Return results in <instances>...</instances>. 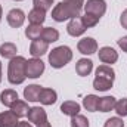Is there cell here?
<instances>
[{
	"instance_id": "cell-1",
	"label": "cell",
	"mask_w": 127,
	"mask_h": 127,
	"mask_svg": "<svg viewBox=\"0 0 127 127\" xmlns=\"http://www.w3.org/2000/svg\"><path fill=\"white\" fill-rule=\"evenodd\" d=\"M25 65H27V59L24 56H15L10 59L9 66H7V80L10 84L16 86V84L24 83V80L27 78Z\"/></svg>"
},
{
	"instance_id": "cell-2",
	"label": "cell",
	"mask_w": 127,
	"mask_h": 127,
	"mask_svg": "<svg viewBox=\"0 0 127 127\" xmlns=\"http://www.w3.org/2000/svg\"><path fill=\"white\" fill-rule=\"evenodd\" d=\"M115 72L109 65H100L96 68V77L93 80V87L99 92H106L112 87Z\"/></svg>"
},
{
	"instance_id": "cell-3",
	"label": "cell",
	"mask_w": 127,
	"mask_h": 127,
	"mask_svg": "<svg viewBox=\"0 0 127 127\" xmlns=\"http://www.w3.org/2000/svg\"><path fill=\"white\" fill-rule=\"evenodd\" d=\"M80 12H81V7L74 6V4L66 3V1H61L52 9V18L56 22H64L66 19H72V18L80 16Z\"/></svg>"
},
{
	"instance_id": "cell-4",
	"label": "cell",
	"mask_w": 127,
	"mask_h": 127,
	"mask_svg": "<svg viewBox=\"0 0 127 127\" xmlns=\"http://www.w3.org/2000/svg\"><path fill=\"white\" fill-rule=\"evenodd\" d=\"M72 59V50L68 46H58L49 53V62L53 68H62Z\"/></svg>"
},
{
	"instance_id": "cell-5",
	"label": "cell",
	"mask_w": 127,
	"mask_h": 127,
	"mask_svg": "<svg viewBox=\"0 0 127 127\" xmlns=\"http://www.w3.org/2000/svg\"><path fill=\"white\" fill-rule=\"evenodd\" d=\"M25 72L28 78H38L44 72V62L40 58H32L27 61L25 65Z\"/></svg>"
},
{
	"instance_id": "cell-6",
	"label": "cell",
	"mask_w": 127,
	"mask_h": 127,
	"mask_svg": "<svg viewBox=\"0 0 127 127\" xmlns=\"http://www.w3.org/2000/svg\"><path fill=\"white\" fill-rule=\"evenodd\" d=\"M83 7H84V13H92L99 18L103 16V13L106 12L105 0H87Z\"/></svg>"
},
{
	"instance_id": "cell-7",
	"label": "cell",
	"mask_w": 127,
	"mask_h": 127,
	"mask_svg": "<svg viewBox=\"0 0 127 127\" xmlns=\"http://www.w3.org/2000/svg\"><path fill=\"white\" fill-rule=\"evenodd\" d=\"M77 49L83 55H93L97 50V43H96V40L93 37H84L78 41Z\"/></svg>"
},
{
	"instance_id": "cell-8",
	"label": "cell",
	"mask_w": 127,
	"mask_h": 127,
	"mask_svg": "<svg viewBox=\"0 0 127 127\" xmlns=\"http://www.w3.org/2000/svg\"><path fill=\"white\" fill-rule=\"evenodd\" d=\"M86 30H87V28L84 27V24H83V21H81L80 16L69 19V22H68V25H66V31H68L69 35H72V37H78V35L84 34Z\"/></svg>"
},
{
	"instance_id": "cell-9",
	"label": "cell",
	"mask_w": 127,
	"mask_h": 127,
	"mask_svg": "<svg viewBox=\"0 0 127 127\" xmlns=\"http://www.w3.org/2000/svg\"><path fill=\"white\" fill-rule=\"evenodd\" d=\"M27 115H28V121H30V123H34L35 126H38V124L47 121V114H46V111H44L43 108H40V106H32V108H30Z\"/></svg>"
},
{
	"instance_id": "cell-10",
	"label": "cell",
	"mask_w": 127,
	"mask_h": 127,
	"mask_svg": "<svg viewBox=\"0 0 127 127\" xmlns=\"http://www.w3.org/2000/svg\"><path fill=\"white\" fill-rule=\"evenodd\" d=\"M6 19H7V24H9L10 27L19 28V27L25 22V13H24L21 9H12V10H9Z\"/></svg>"
},
{
	"instance_id": "cell-11",
	"label": "cell",
	"mask_w": 127,
	"mask_h": 127,
	"mask_svg": "<svg viewBox=\"0 0 127 127\" xmlns=\"http://www.w3.org/2000/svg\"><path fill=\"white\" fill-rule=\"evenodd\" d=\"M99 59L100 62L103 64H115L118 61V53L115 52V49L109 47V46H105L102 49H99Z\"/></svg>"
},
{
	"instance_id": "cell-12",
	"label": "cell",
	"mask_w": 127,
	"mask_h": 127,
	"mask_svg": "<svg viewBox=\"0 0 127 127\" xmlns=\"http://www.w3.org/2000/svg\"><path fill=\"white\" fill-rule=\"evenodd\" d=\"M47 47H49V43H46L44 40H41V38L32 40L31 46H30V53L32 58H40L47 52Z\"/></svg>"
},
{
	"instance_id": "cell-13",
	"label": "cell",
	"mask_w": 127,
	"mask_h": 127,
	"mask_svg": "<svg viewBox=\"0 0 127 127\" xmlns=\"http://www.w3.org/2000/svg\"><path fill=\"white\" fill-rule=\"evenodd\" d=\"M93 69V62L87 58H83V59H78L77 64H75V71L80 77H86L92 72Z\"/></svg>"
},
{
	"instance_id": "cell-14",
	"label": "cell",
	"mask_w": 127,
	"mask_h": 127,
	"mask_svg": "<svg viewBox=\"0 0 127 127\" xmlns=\"http://www.w3.org/2000/svg\"><path fill=\"white\" fill-rule=\"evenodd\" d=\"M18 123V117L13 114L12 109L0 112V127H16Z\"/></svg>"
},
{
	"instance_id": "cell-15",
	"label": "cell",
	"mask_w": 127,
	"mask_h": 127,
	"mask_svg": "<svg viewBox=\"0 0 127 127\" xmlns=\"http://www.w3.org/2000/svg\"><path fill=\"white\" fill-rule=\"evenodd\" d=\"M56 99H58V95H56V92L53 89H44V87L41 89L40 97H38L40 103H43V105H53L56 102Z\"/></svg>"
},
{
	"instance_id": "cell-16",
	"label": "cell",
	"mask_w": 127,
	"mask_h": 127,
	"mask_svg": "<svg viewBox=\"0 0 127 127\" xmlns=\"http://www.w3.org/2000/svg\"><path fill=\"white\" fill-rule=\"evenodd\" d=\"M16 100H18V93L15 90H12V89H6V90H3L0 93V102L7 108H12V105Z\"/></svg>"
},
{
	"instance_id": "cell-17",
	"label": "cell",
	"mask_w": 127,
	"mask_h": 127,
	"mask_svg": "<svg viewBox=\"0 0 127 127\" xmlns=\"http://www.w3.org/2000/svg\"><path fill=\"white\" fill-rule=\"evenodd\" d=\"M41 86L38 84H31V86H27L24 89V97L28 100V102H37L38 97H40V92H41Z\"/></svg>"
},
{
	"instance_id": "cell-18",
	"label": "cell",
	"mask_w": 127,
	"mask_h": 127,
	"mask_svg": "<svg viewBox=\"0 0 127 127\" xmlns=\"http://www.w3.org/2000/svg\"><path fill=\"white\" fill-rule=\"evenodd\" d=\"M115 97L114 96H103V97H99V103H97V111L100 112H109L114 109L115 106Z\"/></svg>"
},
{
	"instance_id": "cell-19",
	"label": "cell",
	"mask_w": 127,
	"mask_h": 127,
	"mask_svg": "<svg viewBox=\"0 0 127 127\" xmlns=\"http://www.w3.org/2000/svg\"><path fill=\"white\" fill-rule=\"evenodd\" d=\"M61 111H62V114L68 115V117H74V115L80 114V105L75 100H65L61 105Z\"/></svg>"
},
{
	"instance_id": "cell-20",
	"label": "cell",
	"mask_w": 127,
	"mask_h": 127,
	"mask_svg": "<svg viewBox=\"0 0 127 127\" xmlns=\"http://www.w3.org/2000/svg\"><path fill=\"white\" fill-rule=\"evenodd\" d=\"M44 19H46V12L41 10V9L34 7L32 10H30V13H28L30 24H38V25H41L44 22Z\"/></svg>"
},
{
	"instance_id": "cell-21",
	"label": "cell",
	"mask_w": 127,
	"mask_h": 127,
	"mask_svg": "<svg viewBox=\"0 0 127 127\" xmlns=\"http://www.w3.org/2000/svg\"><path fill=\"white\" fill-rule=\"evenodd\" d=\"M43 27L38 25V24H30L27 28H25V35L30 38V40H38L41 38V32H43Z\"/></svg>"
},
{
	"instance_id": "cell-22",
	"label": "cell",
	"mask_w": 127,
	"mask_h": 127,
	"mask_svg": "<svg viewBox=\"0 0 127 127\" xmlns=\"http://www.w3.org/2000/svg\"><path fill=\"white\" fill-rule=\"evenodd\" d=\"M16 46L13 44V43H3L1 46H0V55L3 56V58H6V59H12V58H15L16 56Z\"/></svg>"
},
{
	"instance_id": "cell-23",
	"label": "cell",
	"mask_w": 127,
	"mask_h": 127,
	"mask_svg": "<svg viewBox=\"0 0 127 127\" xmlns=\"http://www.w3.org/2000/svg\"><path fill=\"white\" fill-rule=\"evenodd\" d=\"M12 111H13V114L19 118V117H25L27 114H28V105H27V102H24V100H16L13 105H12V108H10Z\"/></svg>"
},
{
	"instance_id": "cell-24",
	"label": "cell",
	"mask_w": 127,
	"mask_h": 127,
	"mask_svg": "<svg viewBox=\"0 0 127 127\" xmlns=\"http://www.w3.org/2000/svg\"><path fill=\"white\" fill-rule=\"evenodd\" d=\"M58 38H59V32L52 27H46L41 32V40H44L46 43H55L58 41Z\"/></svg>"
},
{
	"instance_id": "cell-25",
	"label": "cell",
	"mask_w": 127,
	"mask_h": 127,
	"mask_svg": "<svg viewBox=\"0 0 127 127\" xmlns=\"http://www.w3.org/2000/svg\"><path fill=\"white\" fill-rule=\"evenodd\" d=\"M97 103H99V97L96 95H87L83 99V106L90 112L97 111Z\"/></svg>"
},
{
	"instance_id": "cell-26",
	"label": "cell",
	"mask_w": 127,
	"mask_h": 127,
	"mask_svg": "<svg viewBox=\"0 0 127 127\" xmlns=\"http://www.w3.org/2000/svg\"><path fill=\"white\" fill-rule=\"evenodd\" d=\"M81 18V21H83V24H84V27L86 28H92V27H95L96 24L99 22V16H96V15H92V13H84L83 16H80Z\"/></svg>"
},
{
	"instance_id": "cell-27",
	"label": "cell",
	"mask_w": 127,
	"mask_h": 127,
	"mask_svg": "<svg viewBox=\"0 0 127 127\" xmlns=\"http://www.w3.org/2000/svg\"><path fill=\"white\" fill-rule=\"evenodd\" d=\"M71 127H89V120L84 115L77 114L71 117Z\"/></svg>"
},
{
	"instance_id": "cell-28",
	"label": "cell",
	"mask_w": 127,
	"mask_h": 127,
	"mask_svg": "<svg viewBox=\"0 0 127 127\" xmlns=\"http://www.w3.org/2000/svg\"><path fill=\"white\" fill-rule=\"evenodd\" d=\"M114 109H115V112H117L120 117H127V99H126V97H123V99L117 100V102H115Z\"/></svg>"
},
{
	"instance_id": "cell-29",
	"label": "cell",
	"mask_w": 127,
	"mask_h": 127,
	"mask_svg": "<svg viewBox=\"0 0 127 127\" xmlns=\"http://www.w3.org/2000/svg\"><path fill=\"white\" fill-rule=\"evenodd\" d=\"M32 4H34V7H37V9H41V10H49L50 7H52V4H53V0H32Z\"/></svg>"
},
{
	"instance_id": "cell-30",
	"label": "cell",
	"mask_w": 127,
	"mask_h": 127,
	"mask_svg": "<svg viewBox=\"0 0 127 127\" xmlns=\"http://www.w3.org/2000/svg\"><path fill=\"white\" fill-rule=\"evenodd\" d=\"M103 127H124V123L120 117H111L105 121Z\"/></svg>"
},
{
	"instance_id": "cell-31",
	"label": "cell",
	"mask_w": 127,
	"mask_h": 127,
	"mask_svg": "<svg viewBox=\"0 0 127 127\" xmlns=\"http://www.w3.org/2000/svg\"><path fill=\"white\" fill-rule=\"evenodd\" d=\"M118 46L123 49V52H126V53H127V35L121 37V38L118 40Z\"/></svg>"
},
{
	"instance_id": "cell-32",
	"label": "cell",
	"mask_w": 127,
	"mask_h": 127,
	"mask_svg": "<svg viewBox=\"0 0 127 127\" xmlns=\"http://www.w3.org/2000/svg\"><path fill=\"white\" fill-rule=\"evenodd\" d=\"M120 24L123 25V28L127 30V9L123 10V13H121V16H120Z\"/></svg>"
},
{
	"instance_id": "cell-33",
	"label": "cell",
	"mask_w": 127,
	"mask_h": 127,
	"mask_svg": "<svg viewBox=\"0 0 127 127\" xmlns=\"http://www.w3.org/2000/svg\"><path fill=\"white\" fill-rule=\"evenodd\" d=\"M62 1L71 3V4H74V6H78V7H81V9H83V6H84V0H62Z\"/></svg>"
},
{
	"instance_id": "cell-34",
	"label": "cell",
	"mask_w": 127,
	"mask_h": 127,
	"mask_svg": "<svg viewBox=\"0 0 127 127\" xmlns=\"http://www.w3.org/2000/svg\"><path fill=\"white\" fill-rule=\"evenodd\" d=\"M16 127H32V126L30 124V123H28V121H19Z\"/></svg>"
},
{
	"instance_id": "cell-35",
	"label": "cell",
	"mask_w": 127,
	"mask_h": 127,
	"mask_svg": "<svg viewBox=\"0 0 127 127\" xmlns=\"http://www.w3.org/2000/svg\"><path fill=\"white\" fill-rule=\"evenodd\" d=\"M1 13H3V9H1V6H0V21H1Z\"/></svg>"
},
{
	"instance_id": "cell-36",
	"label": "cell",
	"mask_w": 127,
	"mask_h": 127,
	"mask_svg": "<svg viewBox=\"0 0 127 127\" xmlns=\"http://www.w3.org/2000/svg\"><path fill=\"white\" fill-rule=\"evenodd\" d=\"M0 81H1V62H0Z\"/></svg>"
},
{
	"instance_id": "cell-37",
	"label": "cell",
	"mask_w": 127,
	"mask_h": 127,
	"mask_svg": "<svg viewBox=\"0 0 127 127\" xmlns=\"http://www.w3.org/2000/svg\"><path fill=\"white\" fill-rule=\"evenodd\" d=\"M16 1H22V0H16Z\"/></svg>"
}]
</instances>
